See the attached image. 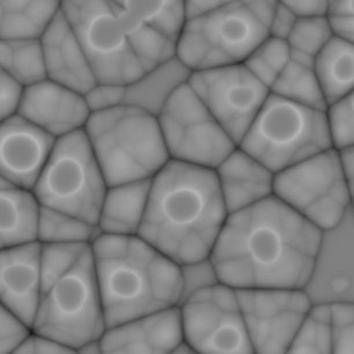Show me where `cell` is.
<instances>
[{
	"label": "cell",
	"mask_w": 354,
	"mask_h": 354,
	"mask_svg": "<svg viewBox=\"0 0 354 354\" xmlns=\"http://www.w3.org/2000/svg\"><path fill=\"white\" fill-rule=\"evenodd\" d=\"M323 232L274 196L230 214L209 259L233 290H305L322 248Z\"/></svg>",
	"instance_id": "1"
},
{
	"label": "cell",
	"mask_w": 354,
	"mask_h": 354,
	"mask_svg": "<svg viewBox=\"0 0 354 354\" xmlns=\"http://www.w3.org/2000/svg\"><path fill=\"white\" fill-rule=\"evenodd\" d=\"M227 218L216 171L170 160L152 180L138 236L188 266L209 259Z\"/></svg>",
	"instance_id": "2"
},
{
	"label": "cell",
	"mask_w": 354,
	"mask_h": 354,
	"mask_svg": "<svg viewBox=\"0 0 354 354\" xmlns=\"http://www.w3.org/2000/svg\"><path fill=\"white\" fill-rule=\"evenodd\" d=\"M92 245L106 328L180 307L181 266L140 236L101 234Z\"/></svg>",
	"instance_id": "3"
},
{
	"label": "cell",
	"mask_w": 354,
	"mask_h": 354,
	"mask_svg": "<svg viewBox=\"0 0 354 354\" xmlns=\"http://www.w3.org/2000/svg\"><path fill=\"white\" fill-rule=\"evenodd\" d=\"M106 329L92 243L43 245L32 333L80 351L97 343Z\"/></svg>",
	"instance_id": "4"
},
{
	"label": "cell",
	"mask_w": 354,
	"mask_h": 354,
	"mask_svg": "<svg viewBox=\"0 0 354 354\" xmlns=\"http://www.w3.org/2000/svg\"><path fill=\"white\" fill-rule=\"evenodd\" d=\"M85 132L108 187L152 180L170 161L158 117L133 106L92 113Z\"/></svg>",
	"instance_id": "5"
},
{
	"label": "cell",
	"mask_w": 354,
	"mask_h": 354,
	"mask_svg": "<svg viewBox=\"0 0 354 354\" xmlns=\"http://www.w3.org/2000/svg\"><path fill=\"white\" fill-rule=\"evenodd\" d=\"M277 1H223L209 15L187 21L177 57L192 72L243 64L270 36Z\"/></svg>",
	"instance_id": "6"
},
{
	"label": "cell",
	"mask_w": 354,
	"mask_h": 354,
	"mask_svg": "<svg viewBox=\"0 0 354 354\" xmlns=\"http://www.w3.org/2000/svg\"><path fill=\"white\" fill-rule=\"evenodd\" d=\"M273 174L333 147L328 111L290 102L274 94L239 145Z\"/></svg>",
	"instance_id": "7"
},
{
	"label": "cell",
	"mask_w": 354,
	"mask_h": 354,
	"mask_svg": "<svg viewBox=\"0 0 354 354\" xmlns=\"http://www.w3.org/2000/svg\"><path fill=\"white\" fill-rule=\"evenodd\" d=\"M106 190V178L84 129L57 139L32 192L43 207L97 226Z\"/></svg>",
	"instance_id": "8"
},
{
	"label": "cell",
	"mask_w": 354,
	"mask_h": 354,
	"mask_svg": "<svg viewBox=\"0 0 354 354\" xmlns=\"http://www.w3.org/2000/svg\"><path fill=\"white\" fill-rule=\"evenodd\" d=\"M273 194L323 233L339 226L354 198L336 149L276 174Z\"/></svg>",
	"instance_id": "9"
},
{
	"label": "cell",
	"mask_w": 354,
	"mask_h": 354,
	"mask_svg": "<svg viewBox=\"0 0 354 354\" xmlns=\"http://www.w3.org/2000/svg\"><path fill=\"white\" fill-rule=\"evenodd\" d=\"M97 82L128 86L145 70L132 49L113 1H62Z\"/></svg>",
	"instance_id": "10"
},
{
	"label": "cell",
	"mask_w": 354,
	"mask_h": 354,
	"mask_svg": "<svg viewBox=\"0 0 354 354\" xmlns=\"http://www.w3.org/2000/svg\"><path fill=\"white\" fill-rule=\"evenodd\" d=\"M170 160L216 169L238 145L189 84L177 91L158 117Z\"/></svg>",
	"instance_id": "11"
},
{
	"label": "cell",
	"mask_w": 354,
	"mask_h": 354,
	"mask_svg": "<svg viewBox=\"0 0 354 354\" xmlns=\"http://www.w3.org/2000/svg\"><path fill=\"white\" fill-rule=\"evenodd\" d=\"M183 339L196 354H254L236 290L216 283L180 305Z\"/></svg>",
	"instance_id": "12"
},
{
	"label": "cell",
	"mask_w": 354,
	"mask_h": 354,
	"mask_svg": "<svg viewBox=\"0 0 354 354\" xmlns=\"http://www.w3.org/2000/svg\"><path fill=\"white\" fill-rule=\"evenodd\" d=\"M189 86L238 146L271 94L243 64L194 72Z\"/></svg>",
	"instance_id": "13"
},
{
	"label": "cell",
	"mask_w": 354,
	"mask_h": 354,
	"mask_svg": "<svg viewBox=\"0 0 354 354\" xmlns=\"http://www.w3.org/2000/svg\"><path fill=\"white\" fill-rule=\"evenodd\" d=\"M236 294L254 354H285L314 307L305 290L261 288Z\"/></svg>",
	"instance_id": "14"
},
{
	"label": "cell",
	"mask_w": 354,
	"mask_h": 354,
	"mask_svg": "<svg viewBox=\"0 0 354 354\" xmlns=\"http://www.w3.org/2000/svg\"><path fill=\"white\" fill-rule=\"evenodd\" d=\"M56 142L55 137L19 115L1 121L0 178L34 190Z\"/></svg>",
	"instance_id": "15"
},
{
	"label": "cell",
	"mask_w": 354,
	"mask_h": 354,
	"mask_svg": "<svg viewBox=\"0 0 354 354\" xmlns=\"http://www.w3.org/2000/svg\"><path fill=\"white\" fill-rule=\"evenodd\" d=\"M18 115L61 139L84 130L91 111L82 94L46 79L25 89Z\"/></svg>",
	"instance_id": "16"
},
{
	"label": "cell",
	"mask_w": 354,
	"mask_h": 354,
	"mask_svg": "<svg viewBox=\"0 0 354 354\" xmlns=\"http://www.w3.org/2000/svg\"><path fill=\"white\" fill-rule=\"evenodd\" d=\"M185 343L180 307L106 328L100 354H173Z\"/></svg>",
	"instance_id": "17"
},
{
	"label": "cell",
	"mask_w": 354,
	"mask_h": 354,
	"mask_svg": "<svg viewBox=\"0 0 354 354\" xmlns=\"http://www.w3.org/2000/svg\"><path fill=\"white\" fill-rule=\"evenodd\" d=\"M43 245L39 242L0 250V299L32 326L42 286Z\"/></svg>",
	"instance_id": "18"
},
{
	"label": "cell",
	"mask_w": 354,
	"mask_h": 354,
	"mask_svg": "<svg viewBox=\"0 0 354 354\" xmlns=\"http://www.w3.org/2000/svg\"><path fill=\"white\" fill-rule=\"evenodd\" d=\"M41 44L49 80L82 95L97 84L85 51L62 8L41 39Z\"/></svg>",
	"instance_id": "19"
},
{
	"label": "cell",
	"mask_w": 354,
	"mask_h": 354,
	"mask_svg": "<svg viewBox=\"0 0 354 354\" xmlns=\"http://www.w3.org/2000/svg\"><path fill=\"white\" fill-rule=\"evenodd\" d=\"M214 171L228 216L274 196L276 174L239 146Z\"/></svg>",
	"instance_id": "20"
},
{
	"label": "cell",
	"mask_w": 354,
	"mask_h": 354,
	"mask_svg": "<svg viewBox=\"0 0 354 354\" xmlns=\"http://www.w3.org/2000/svg\"><path fill=\"white\" fill-rule=\"evenodd\" d=\"M152 180L108 187L97 223L101 234L138 235L147 212Z\"/></svg>",
	"instance_id": "21"
},
{
	"label": "cell",
	"mask_w": 354,
	"mask_h": 354,
	"mask_svg": "<svg viewBox=\"0 0 354 354\" xmlns=\"http://www.w3.org/2000/svg\"><path fill=\"white\" fill-rule=\"evenodd\" d=\"M192 73L178 57H174L125 86V106L159 117L177 91L189 84Z\"/></svg>",
	"instance_id": "22"
},
{
	"label": "cell",
	"mask_w": 354,
	"mask_h": 354,
	"mask_svg": "<svg viewBox=\"0 0 354 354\" xmlns=\"http://www.w3.org/2000/svg\"><path fill=\"white\" fill-rule=\"evenodd\" d=\"M0 201L1 249L39 242L42 205L32 190L19 188L17 185L0 180Z\"/></svg>",
	"instance_id": "23"
},
{
	"label": "cell",
	"mask_w": 354,
	"mask_h": 354,
	"mask_svg": "<svg viewBox=\"0 0 354 354\" xmlns=\"http://www.w3.org/2000/svg\"><path fill=\"white\" fill-rule=\"evenodd\" d=\"M61 8L62 1H1L0 39L39 41Z\"/></svg>",
	"instance_id": "24"
},
{
	"label": "cell",
	"mask_w": 354,
	"mask_h": 354,
	"mask_svg": "<svg viewBox=\"0 0 354 354\" xmlns=\"http://www.w3.org/2000/svg\"><path fill=\"white\" fill-rule=\"evenodd\" d=\"M315 68L329 109L354 92V44L335 35L317 57Z\"/></svg>",
	"instance_id": "25"
},
{
	"label": "cell",
	"mask_w": 354,
	"mask_h": 354,
	"mask_svg": "<svg viewBox=\"0 0 354 354\" xmlns=\"http://www.w3.org/2000/svg\"><path fill=\"white\" fill-rule=\"evenodd\" d=\"M132 49L146 71L177 56V44L151 28L125 8L123 1H113Z\"/></svg>",
	"instance_id": "26"
},
{
	"label": "cell",
	"mask_w": 354,
	"mask_h": 354,
	"mask_svg": "<svg viewBox=\"0 0 354 354\" xmlns=\"http://www.w3.org/2000/svg\"><path fill=\"white\" fill-rule=\"evenodd\" d=\"M271 93L297 104L328 111V103L316 73L315 62L292 56L287 68L272 86Z\"/></svg>",
	"instance_id": "27"
},
{
	"label": "cell",
	"mask_w": 354,
	"mask_h": 354,
	"mask_svg": "<svg viewBox=\"0 0 354 354\" xmlns=\"http://www.w3.org/2000/svg\"><path fill=\"white\" fill-rule=\"evenodd\" d=\"M0 66L1 72L26 88L48 79L41 39L1 41Z\"/></svg>",
	"instance_id": "28"
},
{
	"label": "cell",
	"mask_w": 354,
	"mask_h": 354,
	"mask_svg": "<svg viewBox=\"0 0 354 354\" xmlns=\"http://www.w3.org/2000/svg\"><path fill=\"white\" fill-rule=\"evenodd\" d=\"M101 235L99 227L57 209L43 207L39 226V242L43 245L93 243Z\"/></svg>",
	"instance_id": "29"
},
{
	"label": "cell",
	"mask_w": 354,
	"mask_h": 354,
	"mask_svg": "<svg viewBox=\"0 0 354 354\" xmlns=\"http://www.w3.org/2000/svg\"><path fill=\"white\" fill-rule=\"evenodd\" d=\"M125 8L167 39L178 42L187 18L185 1H123Z\"/></svg>",
	"instance_id": "30"
},
{
	"label": "cell",
	"mask_w": 354,
	"mask_h": 354,
	"mask_svg": "<svg viewBox=\"0 0 354 354\" xmlns=\"http://www.w3.org/2000/svg\"><path fill=\"white\" fill-rule=\"evenodd\" d=\"M285 354H333L331 304L313 307Z\"/></svg>",
	"instance_id": "31"
},
{
	"label": "cell",
	"mask_w": 354,
	"mask_h": 354,
	"mask_svg": "<svg viewBox=\"0 0 354 354\" xmlns=\"http://www.w3.org/2000/svg\"><path fill=\"white\" fill-rule=\"evenodd\" d=\"M292 58L286 41L269 36L243 63L255 78L271 91Z\"/></svg>",
	"instance_id": "32"
},
{
	"label": "cell",
	"mask_w": 354,
	"mask_h": 354,
	"mask_svg": "<svg viewBox=\"0 0 354 354\" xmlns=\"http://www.w3.org/2000/svg\"><path fill=\"white\" fill-rule=\"evenodd\" d=\"M335 37L329 17L298 19L287 39L292 56L315 62Z\"/></svg>",
	"instance_id": "33"
},
{
	"label": "cell",
	"mask_w": 354,
	"mask_h": 354,
	"mask_svg": "<svg viewBox=\"0 0 354 354\" xmlns=\"http://www.w3.org/2000/svg\"><path fill=\"white\" fill-rule=\"evenodd\" d=\"M333 147L342 151L354 146V92L328 109Z\"/></svg>",
	"instance_id": "34"
},
{
	"label": "cell",
	"mask_w": 354,
	"mask_h": 354,
	"mask_svg": "<svg viewBox=\"0 0 354 354\" xmlns=\"http://www.w3.org/2000/svg\"><path fill=\"white\" fill-rule=\"evenodd\" d=\"M333 354H354V304H331Z\"/></svg>",
	"instance_id": "35"
},
{
	"label": "cell",
	"mask_w": 354,
	"mask_h": 354,
	"mask_svg": "<svg viewBox=\"0 0 354 354\" xmlns=\"http://www.w3.org/2000/svg\"><path fill=\"white\" fill-rule=\"evenodd\" d=\"M181 271L182 281H183L182 302L199 290H205L207 287L220 283L214 266L209 259L181 266Z\"/></svg>",
	"instance_id": "36"
},
{
	"label": "cell",
	"mask_w": 354,
	"mask_h": 354,
	"mask_svg": "<svg viewBox=\"0 0 354 354\" xmlns=\"http://www.w3.org/2000/svg\"><path fill=\"white\" fill-rule=\"evenodd\" d=\"M32 326L1 307V354H13L32 336Z\"/></svg>",
	"instance_id": "37"
},
{
	"label": "cell",
	"mask_w": 354,
	"mask_h": 354,
	"mask_svg": "<svg viewBox=\"0 0 354 354\" xmlns=\"http://www.w3.org/2000/svg\"><path fill=\"white\" fill-rule=\"evenodd\" d=\"M86 104L92 113H103L125 104V86L97 82L85 95Z\"/></svg>",
	"instance_id": "38"
},
{
	"label": "cell",
	"mask_w": 354,
	"mask_h": 354,
	"mask_svg": "<svg viewBox=\"0 0 354 354\" xmlns=\"http://www.w3.org/2000/svg\"><path fill=\"white\" fill-rule=\"evenodd\" d=\"M328 17L335 35L354 44V1H330Z\"/></svg>",
	"instance_id": "39"
},
{
	"label": "cell",
	"mask_w": 354,
	"mask_h": 354,
	"mask_svg": "<svg viewBox=\"0 0 354 354\" xmlns=\"http://www.w3.org/2000/svg\"><path fill=\"white\" fill-rule=\"evenodd\" d=\"M0 86V120L5 121L18 115L26 87L4 72H1Z\"/></svg>",
	"instance_id": "40"
},
{
	"label": "cell",
	"mask_w": 354,
	"mask_h": 354,
	"mask_svg": "<svg viewBox=\"0 0 354 354\" xmlns=\"http://www.w3.org/2000/svg\"><path fill=\"white\" fill-rule=\"evenodd\" d=\"M298 18L283 1H277L270 24V36L286 41L293 32Z\"/></svg>",
	"instance_id": "41"
},
{
	"label": "cell",
	"mask_w": 354,
	"mask_h": 354,
	"mask_svg": "<svg viewBox=\"0 0 354 354\" xmlns=\"http://www.w3.org/2000/svg\"><path fill=\"white\" fill-rule=\"evenodd\" d=\"M13 354H80V351L32 333L27 343Z\"/></svg>",
	"instance_id": "42"
},
{
	"label": "cell",
	"mask_w": 354,
	"mask_h": 354,
	"mask_svg": "<svg viewBox=\"0 0 354 354\" xmlns=\"http://www.w3.org/2000/svg\"><path fill=\"white\" fill-rule=\"evenodd\" d=\"M298 19L324 18L329 15L330 1H283Z\"/></svg>",
	"instance_id": "43"
},
{
	"label": "cell",
	"mask_w": 354,
	"mask_h": 354,
	"mask_svg": "<svg viewBox=\"0 0 354 354\" xmlns=\"http://www.w3.org/2000/svg\"><path fill=\"white\" fill-rule=\"evenodd\" d=\"M223 1H185V18L187 21L202 18L216 11L223 5Z\"/></svg>",
	"instance_id": "44"
},
{
	"label": "cell",
	"mask_w": 354,
	"mask_h": 354,
	"mask_svg": "<svg viewBox=\"0 0 354 354\" xmlns=\"http://www.w3.org/2000/svg\"><path fill=\"white\" fill-rule=\"evenodd\" d=\"M342 160H343L344 168L346 171L348 183L354 197V146L339 151ZM354 199V198H353Z\"/></svg>",
	"instance_id": "45"
},
{
	"label": "cell",
	"mask_w": 354,
	"mask_h": 354,
	"mask_svg": "<svg viewBox=\"0 0 354 354\" xmlns=\"http://www.w3.org/2000/svg\"><path fill=\"white\" fill-rule=\"evenodd\" d=\"M80 354H100L97 343L92 344V345L82 348V350H80Z\"/></svg>",
	"instance_id": "46"
},
{
	"label": "cell",
	"mask_w": 354,
	"mask_h": 354,
	"mask_svg": "<svg viewBox=\"0 0 354 354\" xmlns=\"http://www.w3.org/2000/svg\"><path fill=\"white\" fill-rule=\"evenodd\" d=\"M173 354H196L187 344H182L181 346L178 347Z\"/></svg>",
	"instance_id": "47"
},
{
	"label": "cell",
	"mask_w": 354,
	"mask_h": 354,
	"mask_svg": "<svg viewBox=\"0 0 354 354\" xmlns=\"http://www.w3.org/2000/svg\"><path fill=\"white\" fill-rule=\"evenodd\" d=\"M352 209H353V211H354V199H353V203H352Z\"/></svg>",
	"instance_id": "48"
}]
</instances>
